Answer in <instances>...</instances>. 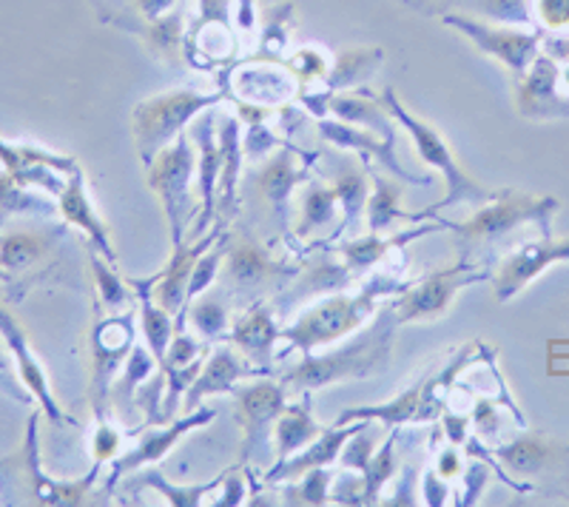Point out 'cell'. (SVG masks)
<instances>
[{"label": "cell", "instance_id": "21", "mask_svg": "<svg viewBox=\"0 0 569 507\" xmlns=\"http://www.w3.org/2000/svg\"><path fill=\"white\" fill-rule=\"evenodd\" d=\"M353 430H356V425L353 428H345V425H339L337 430L319 434L317 439L308 445V448H302L299 454H293L291 459H284V463L273 465L271 474H268V481H293L313 468H328V465L337 463L339 454H342V448H345V443H348L350 436H353Z\"/></svg>", "mask_w": 569, "mask_h": 507}, {"label": "cell", "instance_id": "22", "mask_svg": "<svg viewBox=\"0 0 569 507\" xmlns=\"http://www.w3.org/2000/svg\"><path fill=\"white\" fill-rule=\"evenodd\" d=\"M231 342L246 354L251 362H257L262 371H268L273 362V345L279 342V326L273 322V314L266 306H253L246 317L233 326Z\"/></svg>", "mask_w": 569, "mask_h": 507}, {"label": "cell", "instance_id": "48", "mask_svg": "<svg viewBox=\"0 0 569 507\" xmlns=\"http://www.w3.org/2000/svg\"><path fill=\"white\" fill-rule=\"evenodd\" d=\"M120 454V430L109 425V419H98V430H94V459L106 463Z\"/></svg>", "mask_w": 569, "mask_h": 507}, {"label": "cell", "instance_id": "16", "mask_svg": "<svg viewBox=\"0 0 569 507\" xmlns=\"http://www.w3.org/2000/svg\"><path fill=\"white\" fill-rule=\"evenodd\" d=\"M233 91L240 95L242 100H248V106H282L284 100L293 98L297 91V80L288 69L282 66H268V63H251L242 66L233 72Z\"/></svg>", "mask_w": 569, "mask_h": 507}, {"label": "cell", "instance_id": "28", "mask_svg": "<svg viewBox=\"0 0 569 507\" xmlns=\"http://www.w3.org/2000/svg\"><path fill=\"white\" fill-rule=\"evenodd\" d=\"M220 155H222V171H220V206L226 211H233V191H237V177H240V157H242V137H240V120L222 118L220 123Z\"/></svg>", "mask_w": 569, "mask_h": 507}, {"label": "cell", "instance_id": "2", "mask_svg": "<svg viewBox=\"0 0 569 507\" xmlns=\"http://www.w3.org/2000/svg\"><path fill=\"white\" fill-rule=\"evenodd\" d=\"M396 326L399 322H396L393 311H388L379 317V322L368 334L350 339L337 351L325 354V357L305 354L297 368L282 374V385L297 390H317L325 388V385L342 382L348 377H365V374H370L388 359Z\"/></svg>", "mask_w": 569, "mask_h": 507}, {"label": "cell", "instance_id": "43", "mask_svg": "<svg viewBox=\"0 0 569 507\" xmlns=\"http://www.w3.org/2000/svg\"><path fill=\"white\" fill-rule=\"evenodd\" d=\"M91 268H94V280H98V288H100V297H103V302L109 308H120L129 302V288H126V282L120 280V274L111 268L109 260H100L98 254H91Z\"/></svg>", "mask_w": 569, "mask_h": 507}, {"label": "cell", "instance_id": "19", "mask_svg": "<svg viewBox=\"0 0 569 507\" xmlns=\"http://www.w3.org/2000/svg\"><path fill=\"white\" fill-rule=\"evenodd\" d=\"M259 371H262V368L246 365L231 348H220V351L213 354V357L202 365L194 382L188 385L186 408L194 410L197 405L202 402V397H208V394H231L233 385L240 382V379L253 377V374Z\"/></svg>", "mask_w": 569, "mask_h": 507}, {"label": "cell", "instance_id": "32", "mask_svg": "<svg viewBox=\"0 0 569 507\" xmlns=\"http://www.w3.org/2000/svg\"><path fill=\"white\" fill-rule=\"evenodd\" d=\"M297 182H299V171L297 166H293V157L288 155V151H282V155L273 157L271 163L262 169V175L257 177V189L259 195L271 202L273 209H279V206L288 202L291 191L297 189Z\"/></svg>", "mask_w": 569, "mask_h": 507}, {"label": "cell", "instance_id": "33", "mask_svg": "<svg viewBox=\"0 0 569 507\" xmlns=\"http://www.w3.org/2000/svg\"><path fill=\"white\" fill-rule=\"evenodd\" d=\"M222 479H226V476H220V479H211V481H202V485H171V481L162 479L157 470H146V474H140V485H146V488H154L157 494L166 496V501L174 507L208 505L206 496L213 494L217 488H222Z\"/></svg>", "mask_w": 569, "mask_h": 507}, {"label": "cell", "instance_id": "24", "mask_svg": "<svg viewBox=\"0 0 569 507\" xmlns=\"http://www.w3.org/2000/svg\"><path fill=\"white\" fill-rule=\"evenodd\" d=\"M319 436L317 422H313L308 402L305 405H284L279 419L273 422V445H277V463L291 459L302 448L313 443Z\"/></svg>", "mask_w": 569, "mask_h": 507}, {"label": "cell", "instance_id": "45", "mask_svg": "<svg viewBox=\"0 0 569 507\" xmlns=\"http://www.w3.org/2000/svg\"><path fill=\"white\" fill-rule=\"evenodd\" d=\"M370 456H373V436H370V428L365 422L356 425L353 436L345 443L342 454H339V463L345 465L353 474H362L368 468Z\"/></svg>", "mask_w": 569, "mask_h": 507}, {"label": "cell", "instance_id": "40", "mask_svg": "<svg viewBox=\"0 0 569 507\" xmlns=\"http://www.w3.org/2000/svg\"><path fill=\"white\" fill-rule=\"evenodd\" d=\"M146 38H149V43L154 46L157 52L174 58V54L182 49V43H188L186 23H182V12H169L157 20H149Z\"/></svg>", "mask_w": 569, "mask_h": 507}, {"label": "cell", "instance_id": "23", "mask_svg": "<svg viewBox=\"0 0 569 507\" xmlns=\"http://www.w3.org/2000/svg\"><path fill=\"white\" fill-rule=\"evenodd\" d=\"M319 131H322L325 140H330V143H339L345 146V149H356V151H362V155L379 157V160H382V163L399 177V180H413L408 171L396 163V155H393L396 137H382V140H379V137H373L370 131L348 129L345 123H333V120H322V123H319Z\"/></svg>", "mask_w": 569, "mask_h": 507}, {"label": "cell", "instance_id": "3", "mask_svg": "<svg viewBox=\"0 0 569 507\" xmlns=\"http://www.w3.org/2000/svg\"><path fill=\"white\" fill-rule=\"evenodd\" d=\"M100 468V465H98ZM98 468L80 481H54L43 474L38 456V414L29 419L27 443L18 454L0 459V494L23 505H83Z\"/></svg>", "mask_w": 569, "mask_h": 507}, {"label": "cell", "instance_id": "7", "mask_svg": "<svg viewBox=\"0 0 569 507\" xmlns=\"http://www.w3.org/2000/svg\"><path fill=\"white\" fill-rule=\"evenodd\" d=\"M556 209L558 200H552V197L538 200V197L505 191L490 206L476 211L470 220L461 222L459 235L470 242H496L510 235V231H516L518 226H527V222H536V226H541L543 235H550V217L556 215Z\"/></svg>", "mask_w": 569, "mask_h": 507}, {"label": "cell", "instance_id": "27", "mask_svg": "<svg viewBox=\"0 0 569 507\" xmlns=\"http://www.w3.org/2000/svg\"><path fill=\"white\" fill-rule=\"evenodd\" d=\"M430 228H436V226H425V228H419V231H410V235L396 237V240H379L376 235L359 237V240L345 242V246L339 248V257H342V262L350 268V271H365V268H373L376 262H382L385 257H390V251H399V248L405 246V242L413 240V237L427 235Z\"/></svg>", "mask_w": 569, "mask_h": 507}, {"label": "cell", "instance_id": "49", "mask_svg": "<svg viewBox=\"0 0 569 507\" xmlns=\"http://www.w3.org/2000/svg\"><path fill=\"white\" fill-rule=\"evenodd\" d=\"M200 23H228L231 20V0H200Z\"/></svg>", "mask_w": 569, "mask_h": 507}, {"label": "cell", "instance_id": "42", "mask_svg": "<svg viewBox=\"0 0 569 507\" xmlns=\"http://www.w3.org/2000/svg\"><path fill=\"white\" fill-rule=\"evenodd\" d=\"M330 481H333V476L328 474V468H313L293 479V488H288L284 496L291 501H305V505H322L328 499Z\"/></svg>", "mask_w": 569, "mask_h": 507}, {"label": "cell", "instance_id": "10", "mask_svg": "<svg viewBox=\"0 0 569 507\" xmlns=\"http://www.w3.org/2000/svg\"><path fill=\"white\" fill-rule=\"evenodd\" d=\"M447 27L459 29L461 34L479 46L481 52L496 58L498 63H505L516 78H525L530 72V66L538 58V38L536 32H525V29H507V27H487L481 20L465 18V14H447Z\"/></svg>", "mask_w": 569, "mask_h": 507}, {"label": "cell", "instance_id": "17", "mask_svg": "<svg viewBox=\"0 0 569 507\" xmlns=\"http://www.w3.org/2000/svg\"><path fill=\"white\" fill-rule=\"evenodd\" d=\"M58 209L69 226L80 228V231L89 237L91 246H94V251H100L106 260L114 262V248H111L109 231H106L103 220H100L98 211H94V206H91L89 191H86L83 171L80 169L74 171V175H69V180H66L63 191L58 195Z\"/></svg>", "mask_w": 569, "mask_h": 507}, {"label": "cell", "instance_id": "46", "mask_svg": "<svg viewBox=\"0 0 569 507\" xmlns=\"http://www.w3.org/2000/svg\"><path fill=\"white\" fill-rule=\"evenodd\" d=\"M532 12L547 29H569V0H532Z\"/></svg>", "mask_w": 569, "mask_h": 507}, {"label": "cell", "instance_id": "37", "mask_svg": "<svg viewBox=\"0 0 569 507\" xmlns=\"http://www.w3.org/2000/svg\"><path fill=\"white\" fill-rule=\"evenodd\" d=\"M382 52L379 49H348V52L339 54L337 66L330 69V89H339V86H356L362 83L365 78L373 74V66L379 63Z\"/></svg>", "mask_w": 569, "mask_h": 507}, {"label": "cell", "instance_id": "54", "mask_svg": "<svg viewBox=\"0 0 569 507\" xmlns=\"http://www.w3.org/2000/svg\"><path fill=\"white\" fill-rule=\"evenodd\" d=\"M222 488H226V494L217 496V501H213V505H240V501L246 499L242 479H237V476H226V479H222Z\"/></svg>", "mask_w": 569, "mask_h": 507}, {"label": "cell", "instance_id": "47", "mask_svg": "<svg viewBox=\"0 0 569 507\" xmlns=\"http://www.w3.org/2000/svg\"><path fill=\"white\" fill-rule=\"evenodd\" d=\"M291 69L297 74H302V80H325V74H328V63H325V54L317 52V49H302V52H297V58L291 60Z\"/></svg>", "mask_w": 569, "mask_h": 507}, {"label": "cell", "instance_id": "41", "mask_svg": "<svg viewBox=\"0 0 569 507\" xmlns=\"http://www.w3.org/2000/svg\"><path fill=\"white\" fill-rule=\"evenodd\" d=\"M330 111H333V115H339L342 120H348V123H362L365 129H376V131H382L385 137H393V131L385 126L382 111L373 109L368 100L353 98V95H350V98L348 95H342V98L330 100Z\"/></svg>", "mask_w": 569, "mask_h": 507}, {"label": "cell", "instance_id": "4", "mask_svg": "<svg viewBox=\"0 0 569 507\" xmlns=\"http://www.w3.org/2000/svg\"><path fill=\"white\" fill-rule=\"evenodd\" d=\"M222 98H226L222 91L177 89L169 91V95H157L151 100H142L134 109V137L142 163H154V157L162 149H169L200 111L211 109Z\"/></svg>", "mask_w": 569, "mask_h": 507}, {"label": "cell", "instance_id": "12", "mask_svg": "<svg viewBox=\"0 0 569 507\" xmlns=\"http://www.w3.org/2000/svg\"><path fill=\"white\" fill-rule=\"evenodd\" d=\"M556 262H569V237L567 240H550L543 237L538 242H525L516 251L507 254V260L501 262L496 274V297L498 302L516 297L518 291H525L538 274H543Z\"/></svg>", "mask_w": 569, "mask_h": 507}, {"label": "cell", "instance_id": "52", "mask_svg": "<svg viewBox=\"0 0 569 507\" xmlns=\"http://www.w3.org/2000/svg\"><path fill=\"white\" fill-rule=\"evenodd\" d=\"M441 425H445V434L450 443H467V417H461V414H441Z\"/></svg>", "mask_w": 569, "mask_h": 507}, {"label": "cell", "instance_id": "13", "mask_svg": "<svg viewBox=\"0 0 569 507\" xmlns=\"http://www.w3.org/2000/svg\"><path fill=\"white\" fill-rule=\"evenodd\" d=\"M213 417H217V410L194 408V410H188V417L171 419L169 425L160 422V428L142 430L134 448H129V450H126V454H117L114 465H111L109 485H114V481L120 479V476L131 474V470L142 468V465L160 463L162 456L169 454V450L174 448L177 443H180L182 434H188V430L202 428V425L213 422Z\"/></svg>", "mask_w": 569, "mask_h": 507}, {"label": "cell", "instance_id": "31", "mask_svg": "<svg viewBox=\"0 0 569 507\" xmlns=\"http://www.w3.org/2000/svg\"><path fill=\"white\" fill-rule=\"evenodd\" d=\"M552 454H556L552 445L541 439V436H521V439H512L510 445H501L496 450L498 459L521 476H532L547 468Z\"/></svg>", "mask_w": 569, "mask_h": 507}, {"label": "cell", "instance_id": "38", "mask_svg": "<svg viewBox=\"0 0 569 507\" xmlns=\"http://www.w3.org/2000/svg\"><path fill=\"white\" fill-rule=\"evenodd\" d=\"M191 326L197 328L202 339H220L228 328V308L220 297L206 294L200 299H191ZM182 322H186V314H182Z\"/></svg>", "mask_w": 569, "mask_h": 507}, {"label": "cell", "instance_id": "11", "mask_svg": "<svg viewBox=\"0 0 569 507\" xmlns=\"http://www.w3.org/2000/svg\"><path fill=\"white\" fill-rule=\"evenodd\" d=\"M237 397V422L242 428V463H248L268 439V430L284 410V388L282 385L262 379L251 385H233L231 390Z\"/></svg>", "mask_w": 569, "mask_h": 507}, {"label": "cell", "instance_id": "20", "mask_svg": "<svg viewBox=\"0 0 569 507\" xmlns=\"http://www.w3.org/2000/svg\"><path fill=\"white\" fill-rule=\"evenodd\" d=\"M194 143L200 146V195H202V217L197 222V235H202L211 222L213 211H217V189H220V171H222V155H220V131L213 123L211 115L200 118L191 129Z\"/></svg>", "mask_w": 569, "mask_h": 507}, {"label": "cell", "instance_id": "8", "mask_svg": "<svg viewBox=\"0 0 569 507\" xmlns=\"http://www.w3.org/2000/svg\"><path fill=\"white\" fill-rule=\"evenodd\" d=\"M131 348H134V314L109 317L94 326V334H91V402H94L98 419H106L111 388L123 371Z\"/></svg>", "mask_w": 569, "mask_h": 507}, {"label": "cell", "instance_id": "56", "mask_svg": "<svg viewBox=\"0 0 569 507\" xmlns=\"http://www.w3.org/2000/svg\"><path fill=\"white\" fill-rule=\"evenodd\" d=\"M558 83H561L563 95H569V63L563 69H558Z\"/></svg>", "mask_w": 569, "mask_h": 507}, {"label": "cell", "instance_id": "55", "mask_svg": "<svg viewBox=\"0 0 569 507\" xmlns=\"http://www.w3.org/2000/svg\"><path fill=\"white\" fill-rule=\"evenodd\" d=\"M436 470H439L441 479H456V476L461 474V456L456 454L453 448L445 450V454L439 456V465H436Z\"/></svg>", "mask_w": 569, "mask_h": 507}, {"label": "cell", "instance_id": "51", "mask_svg": "<svg viewBox=\"0 0 569 507\" xmlns=\"http://www.w3.org/2000/svg\"><path fill=\"white\" fill-rule=\"evenodd\" d=\"M177 3H180V0H134V9L146 20H157L162 18V14H169Z\"/></svg>", "mask_w": 569, "mask_h": 507}, {"label": "cell", "instance_id": "39", "mask_svg": "<svg viewBox=\"0 0 569 507\" xmlns=\"http://www.w3.org/2000/svg\"><path fill=\"white\" fill-rule=\"evenodd\" d=\"M226 254H228V237L222 235L220 242H217V248H208L206 254H202L200 260H197L194 271H191V280H188V291H186V308L191 299L200 297L202 291H206L208 286H211L213 280H217V271H220V266L226 262ZM186 314V311H182ZM182 314L180 319H177V331H186V322H182Z\"/></svg>", "mask_w": 569, "mask_h": 507}, {"label": "cell", "instance_id": "6", "mask_svg": "<svg viewBox=\"0 0 569 507\" xmlns=\"http://www.w3.org/2000/svg\"><path fill=\"white\" fill-rule=\"evenodd\" d=\"M197 160L191 151V140L182 131L169 149H162L149 166V186L160 195L166 220L171 228V246H180L186 222L191 217V177H194Z\"/></svg>", "mask_w": 569, "mask_h": 507}, {"label": "cell", "instance_id": "18", "mask_svg": "<svg viewBox=\"0 0 569 507\" xmlns=\"http://www.w3.org/2000/svg\"><path fill=\"white\" fill-rule=\"evenodd\" d=\"M220 237L222 235L213 231V235L200 237V242H194V246H188V242L174 246V254H171L169 266H166V271H162V280L157 282V291H154V299L171 314V317H174V314L180 317V314L186 311V291H188V280H191V271H194L197 260H200L202 254H206L213 242L220 240Z\"/></svg>", "mask_w": 569, "mask_h": 507}, {"label": "cell", "instance_id": "5", "mask_svg": "<svg viewBox=\"0 0 569 507\" xmlns=\"http://www.w3.org/2000/svg\"><path fill=\"white\" fill-rule=\"evenodd\" d=\"M382 103L388 106L390 118L399 120L401 129H408L410 137H413V146L416 151H419V157L425 160L427 166H433V169H439V175L445 177V186H447V195L445 200L436 202L433 209L425 211V215H416V220H425V217H433L439 209H450V206H459V202H472V200H492L490 191H485L479 186V182L472 180L470 175H467L465 169L459 166V160H456L453 149L447 146V140L441 137L439 129H433L430 123H425V120L413 118L405 106H401V100L396 98L393 89H388L382 95Z\"/></svg>", "mask_w": 569, "mask_h": 507}, {"label": "cell", "instance_id": "26", "mask_svg": "<svg viewBox=\"0 0 569 507\" xmlns=\"http://www.w3.org/2000/svg\"><path fill=\"white\" fill-rule=\"evenodd\" d=\"M277 274V262L268 257L262 248L242 242L237 248H228L226 254V277L237 288H257Z\"/></svg>", "mask_w": 569, "mask_h": 507}, {"label": "cell", "instance_id": "9", "mask_svg": "<svg viewBox=\"0 0 569 507\" xmlns=\"http://www.w3.org/2000/svg\"><path fill=\"white\" fill-rule=\"evenodd\" d=\"M485 274L472 271L470 262H459L453 268H445V271L427 274L425 280H419L416 286L401 288V297L396 299L390 311H393L396 322L405 326V322H427V319H439L441 314L450 308L456 294L461 288L479 282Z\"/></svg>", "mask_w": 569, "mask_h": 507}, {"label": "cell", "instance_id": "36", "mask_svg": "<svg viewBox=\"0 0 569 507\" xmlns=\"http://www.w3.org/2000/svg\"><path fill=\"white\" fill-rule=\"evenodd\" d=\"M49 251V240L40 235H9L0 240V268L23 271Z\"/></svg>", "mask_w": 569, "mask_h": 507}, {"label": "cell", "instance_id": "44", "mask_svg": "<svg viewBox=\"0 0 569 507\" xmlns=\"http://www.w3.org/2000/svg\"><path fill=\"white\" fill-rule=\"evenodd\" d=\"M337 195H339V202H342L345 209V228H353L356 226V217H359V211H362V206H368V182H365L362 175H345L342 180L337 182Z\"/></svg>", "mask_w": 569, "mask_h": 507}, {"label": "cell", "instance_id": "30", "mask_svg": "<svg viewBox=\"0 0 569 507\" xmlns=\"http://www.w3.org/2000/svg\"><path fill=\"white\" fill-rule=\"evenodd\" d=\"M368 222H370V235H385L399 220L416 222V215H408V211L399 206V186H393L385 177H373V195H368Z\"/></svg>", "mask_w": 569, "mask_h": 507}, {"label": "cell", "instance_id": "14", "mask_svg": "<svg viewBox=\"0 0 569 507\" xmlns=\"http://www.w3.org/2000/svg\"><path fill=\"white\" fill-rule=\"evenodd\" d=\"M0 339H3V345H7L9 354H12L20 379H23V385L29 388V394H32L40 402V408L46 410V417L52 419V422H63V414H60L58 402H54L52 397V388H49V377H46L40 359L34 357L27 331H23V328L18 326V319L9 311H3V308H0Z\"/></svg>", "mask_w": 569, "mask_h": 507}, {"label": "cell", "instance_id": "15", "mask_svg": "<svg viewBox=\"0 0 569 507\" xmlns=\"http://www.w3.org/2000/svg\"><path fill=\"white\" fill-rule=\"evenodd\" d=\"M518 109L525 118H563L569 115V95L558 83L556 60L538 54L530 72L518 86Z\"/></svg>", "mask_w": 569, "mask_h": 507}, {"label": "cell", "instance_id": "53", "mask_svg": "<svg viewBox=\"0 0 569 507\" xmlns=\"http://www.w3.org/2000/svg\"><path fill=\"white\" fill-rule=\"evenodd\" d=\"M487 468H481V465H472L470 470H467V479H465V485L470 490H467L465 496H461V505H472V501H476V496H479V490L485 488V481H487Z\"/></svg>", "mask_w": 569, "mask_h": 507}, {"label": "cell", "instance_id": "34", "mask_svg": "<svg viewBox=\"0 0 569 507\" xmlns=\"http://www.w3.org/2000/svg\"><path fill=\"white\" fill-rule=\"evenodd\" d=\"M339 209L337 189H322L311 186L302 197V220H299V235H313L319 228L330 226Z\"/></svg>", "mask_w": 569, "mask_h": 507}, {"label": "cell", "instance_id": "29", "mask_svg": "<svg viewBox=\"0 0 569 507\" xmlns=\"http://www.w3.org/2000/svg\"><path fill=\"white\" fill-rule=\"evenodd\" d=\"M154 354L149 351V345L142 348V345H134L129 354V359H126L123 371H120V377H117L114 382V390H111V399L114 402H120V410H126L129 414V408H134L137 405V394H140V388L146 385V379L151 377V371H154Z\"/></svg>", "mask_w": 569, "mask_h": 507}, {"label": "cell", "instance_id": "1", "mask_svg": "<svg viewBox=\"0 0 569 507\" xmlns=\"http://www.w3.org/2000/svg\"><path fill=\"white\" fill-rule=\"evenodd\" d=\"M401 291L399 282L390 274H376L373 282L365 286L359 294H333L311 306L291 328H279V339L302 354H317L319 345H330L353 334L365 326V319L373 314L379 297Z\"/></svg>", "mask_w": 569, "mask_h": 507}, {"label": "cell", "instance_id": "35", "mask_svg": "<svg viewBox=\"0 0 569 507\" xmlns=\"http://www.w3.org/2000/svg\"><path fill=\"white\" fill-rule=\"evenodd\" d=\"M362 501L370 505V501L379 499V494L385 490L390 479L396 476V434H390L382 443V448L370 456L368 468L362 470Z\"/></svg>", "mask_w": 569, "mask_h": 507}, {"label": "cell", "instance_id": "50", "mask_svg": "<svg viewBox=\"0 0 569 507\" xmlns=\"http://www.w3.org/2000/svg\"><path fill=\"white\" fill-rule=\"evenodd\" d=\"M439 470H427L425 476V501L427 505H445L447 501V485L445 481H439Z\"/></svg>", "mask_w": 569, "mask_h": 507}, {"label": "cell", "instance_id": "25", "mask_svg": "<svg viewBox=\"0 0 569 507\" xmlns=\"http://www.w3.org/2000/svg\"><path fill=\"white\" fill-rule=\"evenodd\" d=\"M140 294V328H142V337H146V345H149V351L154 354L157 365H166V354H169V345L174 339L177 328L171 326V314L160 306L154 299V294L149 291L151 282L140 286V282H131Z\"/></svg>", "mask_w": 569, "mask_h": 507}]
</instances>
